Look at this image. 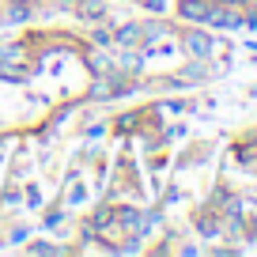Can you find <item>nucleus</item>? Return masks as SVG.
<instances>
[{"label":"nucleus","mask_w":257,"mask_h":257,"mask_svg":"<svg viewBox=\"0 0 257 257\" xmlns=\"http://www.w3.org/2000/svg\"><path fill=\"white\" fill-rule=\"evenodd\" d=\"M212 46H216V42H212L204 31H189V34H185V53H189V57H208Z\"/></svg>","instance_id":"obj_2"},{"label":"nucleus","mask_w":257,"mask_h":257,"mask_svg":"<svg viewBox=\"0 0 257 257\" xmlns=\"http://www.w3.org/2000/svg\"><path fill=\"white\" fill-rule=\"evenodd\" d=\"M197 227H201V234H208V238H219V219H212V216H197Z\"/></svg>","instance_id":"obj_3"},{"label":"nucleus","mask_w":257,"mask_h":257,"mask_svg":"<svg viewBox=\"0 0 257 257\" xmlns=\"http://www.w3.org/2000/svg\"><path fill=\"white\" fill-rule=\"evenodd\" d=\"M80 16H102V0H80Z\"/></svg>","instance_id":"obj_6"},{"label":"nucleus","mask_w":257,"mask_h":257,"mask_svg":"<svg viewBox=\"0 0 257 257\" xmlns=\"http://www.w3.org/2000/svg\"><path fill=\"white\" fill-rule=\"evenodd\" d=\"M216 4H227V8H242L246 0H216Z\"/></svg>","instance_id":"obj_8"},{"label":"nucleus","mask_w":257,"mask_h":257,"mask_svg":"<svg viewBox=\"0 0 257 257\" xmlns=\"http://www.w3.org/2000/svg\"><path fill=\"white\" fill-rule=\"evenodd\" d=\"M212 8H216V0H182V4H178V16L189 19V23H208Z\"/></svg>","instance_id":"obj_1"},{"label":"nucleus","mask_w":257,"mask_h":257,"mask_svg":"<svg viewBox=\"0 0 257 257\" xmlns=\"http://www.w3.org/2000/svg\"><path fill=\"white\" fill-rule=\"evenodd\" d=\"M117 219H121L125 227H137V223H140V212H137V208H121V212H117Z\"/></svg>","instance_id":"obj_7"},{"label":"nucleus","mask_w":257,"mask_h":257,"mask_svg":"<svg viewBox=\"0 0 257 257\" xmlns=\"http://www.w3.org/2000/svg\"><path fill=\"white\" fill-rule=\"evenodd\" d=\"M27 16H31V8H27V4H19V0H16V4H12V8H8V16H4V23H23Z\"/></svg>","instance_id":"obj_5"},{"label":"nucleus","mask_w":257,"mask_h":257,"mask_svg":"<svg viewBox=\"0 0 257 257\" xmlns=\"http://www.w3.org/2000/svg\"><path fill=\"white\" fill-rule=\"evenodd\" d=\"M113 38H117V42H121V46H133V42H137V38H140V27H137V23H128V27H121V31H117V34H113Z\"/></svg>","instance_id":"obj_4"}]
</instances>
